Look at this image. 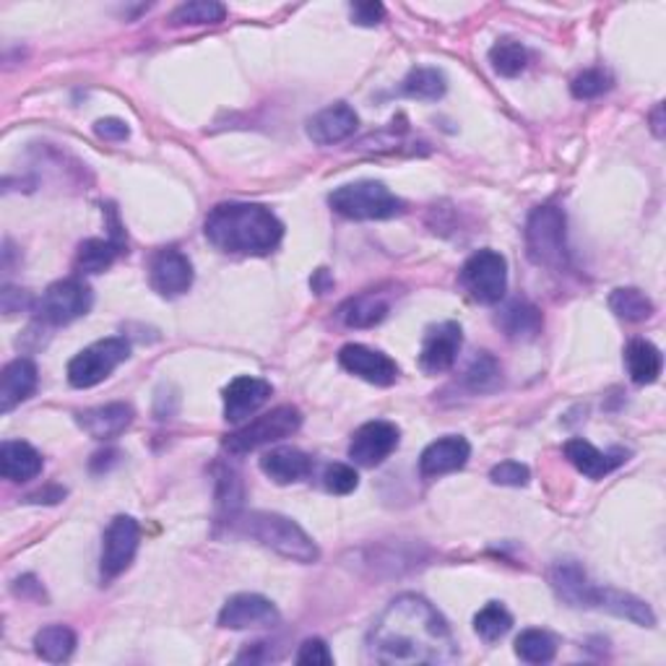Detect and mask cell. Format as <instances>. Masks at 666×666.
<instances>
[{
    "label": "cell",
    "mask_w": 666,
    "mask_h": 666,
    "mask_svg": "<svg viewBox=\"0 0 666 666\" xmlns=\"http://www.w3.org/2000/svg\"><path fill=\"white\" fill-rule=\"evenodd\" d=\"M367 656L378 664H448L459 656V643L430 602L401 594L372 622Z\"/></svg>",
    "instance_id": "cell-1"
},
{
    "label": "cell",
    "mask_w": 666,
    "mask_h": 666,
    "mask_svg": "<svg viewBox=\"0 0 666 666\" xmlns=\"http://www.w3.org/2000/svg\"><path fill=\"white\" fill-rule=\"evenodd\" d=\"M203 233L222 253L269 255L282 242L284 227L261 203H219L209 212Z\"/></svg>",
    "instance_id": "cell-2"
},
{
    "label": "cell",
    "mask_w": 666,
    "mask_h": 666,
    "mask_svg": "<svg viewBox=\"0 0 666 666\" xmlns=\"http://www.w3.org/2000/svg\"><path fill=\"white\" fill-rule=\"evenodd\" d=\"M568 219L555 203L536 206L526 222V253L536 266L562 271L570 266Z\"/></svg>",
    "instance_id": "cell-3"
},
{
    "label": "cell",
    "mask_w": 666,
    "mask_h": 666,
    "mask_svg": "<svg viewBox=\"0 0 666 666\" xmlns=\"http://www.w3.org/2000/svg\"><path fill=\"white\" fill-rule=\"evenodd\" d=\"M237 523H240L242 532L248 534L250 539L261 542L263 547L274 549L276 555L287 557V560L316 562L318 557H321L316 542H312L295 521L287 519V515L255 511Z\"/></svg>",
    "instance_id": "cell-4"
},
{
    "label": "cell",
    "mask_w": 666,
    "mask_h": 666,
    "mask_svg": "<svg viewBox=\"0 0 666 666\" xmlns=\"http://www.w3.org/2000/svg\"><path fill=\"white\" fill-rule=\"evenodd\" d=\"M329 203L336 214L357 222H380L404 214V201L376 180L349 182V186L336 188L329 195Z\"/></svg>",
    "instance_id": "cell-5"
},
{
    "label": "cell",
    "mask_w": 666,
    "mask_h": 666,
    "mask_svg": "<svg viewBox=\"0 0 666 666\" xmlns=\"http://www.w3.org/2000/svg\"><path fill=\"white\" fill-rule=\"evenodd\" d=\"M128 357H131V344L126 338H102L68 362V383L73 389H94L102 380L110 378Z\"/></svg>",
    "instance_id": "cell-6"
},
{
    "label": "cell",
    "mask_w": 666,
    "mask_h": 666,
    "mask_svg": "<svg viewBox=\"0 0 666 666\" xmlns=\"http://www.w3.org/2000/svg\"><path fill=\"white\" fill-rule=\"evenodd\" d=\"M302 425V414L297 406H276L274 412L263 414V417H255L253 423H248L242 430H237L224 440V448H227L233 455H242L255 451V448L278 443V440L289 438L300 430Z\"/></svg>",
    "instance_id": "cell-7"
},
{
    "label": "cell",
    "mask_w": 666,
    "mask_h": 666,
    "mask_svg": "<svg viewBox=\"0 0 666 666\" xmlns=\"http://www.w3.org/2000/svg\"><path fill=\"white\" fill-rule=\"evenodd\" d=\"M461 284L474 302L498 305L508 292V261L498 250H479L461 269Z\"/></svg>",
    "instance_id": "cell-8"
},
{
    "label": "cell",
    "mask_w": 666,
    "mask_h": 666,
    "mask_svg": "<svg viewBox=\"0 0 666 666\" xmlns=\"http://www.w3.org/2000/svg\"><path fill=\"white\" fill-rule=\"evenodd\" d=\"M92 289L79 278H63L47 287L43 300L37 305L39 321L50 325H68L76 318L86 316L92 308Z\"/></svg>",
    "instance_id": "cell-9"
},
{
    "label": "cell",
    "mask_w": 666,
    "mask_h": 666,
    "mask_svg": "<svg viewBox=\"0 0 666 666\" xmlns=\"http://www.w3.org/2000/svg\"><path fill=\"white\" fill-rule=\"evenodd\" d=\"M141 528L131 515H115L105 532V542H102V557H99V573L105 581H112L126 568L131 566L135 552H139Z\"/></svg>",
    "instance_id": "cell-10"
},
{
    "label": "cell",
    "mask_w": 666,
    "mask_h": 666,
    "mask_svg": "<svg viewBox=\"0 0 666 666\" xmlns=\"http://www.w3.org/2000/svg\"><path fill=\"white\" fill-rule=\"evenodd\" d=\"M401 432L393 423H385V419H376V423H367L359 427L349 443V459L355 464L372 468L383 464L389 455L399 448Z\"/></svg>",
    "instance_id": "cell-11"
},
{
    "label": "cell",
    "mask_w": 666,
    "mask_h": 666,
    "mask_svg": "<svg viewBox=\"0 0 666 666\" xmlns=\"http://www.w3.org/2000/svg\"><path fill=\"white\" fill-rule=\"evenodd\" d=\"M461 346H464V331H461L459 323L445 321L432 325V329L425 333L423 352H419V367H423L427 376H443V372H448L455 365V359H459Z\"/></svg>",
    "instance_id": "cell-12"
},
{
    "label": "cell",
    "mask_w": 666,
    "mask_h": 666,
    "mask_svg": "<svg viewBox=\"0 0 666 666\" xmlns=\"http://www.w3.org/2000/svg\"><path fill=\"white\" fill-rule=\"evenodd\" d=\"M338 362L346 372L352 376L362 378L365 383L372 385H393L399 380V365L393 362L389 355L383 352L370 349L365 344H346L342 352H338Z\"/></svg>",
    "instance_id": "cell-13"
},
{
    "label": "cell",
    "mask_w": 666,
    "mask_h": 666,
    "mask_svg": "<svg viewBox=\"0 0 666 666\" xmlns=\"http://www.w3.org/2000/svg\"><path fill=\"white\" fill-rule=\"evenodd\" d=\"M148 282L162 297H180L193 284V266L178 248L156 250L148 263Z\"/></svg>",
    "instance_id": "cell-14"
},
{
    "label": "cell",
    "mask_w": 666,
    "mask_h": 666,
    "mask_svg": "<svg viewBox=\"0 0 666 666\" xmlns=\"http://www.w3.org/2000/svg\"><path fill=\"white\" fill-rule=\"evenodd\" d=\"M278 622V609L266 596L237 594L224 604L219 611V628L250 630V628H274Z\"/></svg>",
    "instance_id": "cell-15"
},
{
    "label": "cell",
    "mask_w": 666,
    "mask_h": 666,
    "mask_svg": "<svg viewBox=\"0 0 666 666\" xmlns=\"http://www.w3.org/2000/svg\"><path fill=\"white\" fill-rule=\"evenodd\" d=\"M271 393H274V389H271L269 380L253 376L235 378L233 383L224 389V417H227L229 423H242V419H248L250 414H255L266 404Z\"/></svg>",
    "instance_id": "cell-16"
},
{
    "label": "cell",
    "mask_w": 666,
    "mask_h": 666,
    "mask_svg": "<svg viewBox=\"0 0 666 666\" xmlns=\"http://www.w3.org/2000/svg\"><path fill=\"white\" fill-rule=\"evenodd\" d=\"M468 455H472L468 440L459 438V435H448V438L435 440V443L425 448L423 455H419V474H423L425 479L445 477V474L464 468Z\"/></svg>",
    "instance_id": "cell-17"
},
{
    "label": "cell",
    "mask_w": 666,
    "mask_h": 666,
    "mask_svg": "<svg viewBox=\"0 0 666 666\" xmlns=\"http://www.w3.org/2000/svg\"><path fill=\"white\" fill-rule=\"evenodd\" d=\"M357 128H359L357 112L352 110L346 102H336V105L312 115L308 122V135L318 146H331V144H342V141L349 139V135H355Z\"/></svg>",
    "instance_id": "cell-18"
},
{
    "label": "cell",
    "mask_w": 666,
    "mask_h": 666,
    "mask_svg": "<svg viewBox=\"0 0 666 666\" xmlns=\"http://www.w3.org/2000/svg\"><path fill=\"white\" fill-rule=\"evenodd\" d=\"M37 365L32 359L19 357L3 367L0 376V412L9 414L37 391Z\"/></svg>",
    "instance_id": "cell-19"
},
{
    "label": "cell",
    "mask_w": 666,
    "mask_h": 666,
    "mask_svg": "<svg viewBox=\"0 0 666 666\" xmlns=\"http://www.w3.org/2000/svg\"><path fill=\"white\" fill-rule=\"evenodd\" d=\"M549 583H552L557 599L570 604V607H591V602H594L596 586L588 581L586 570L573 560L555 562L549 570Z\"/></svg>",
    "instance_id": "cell-20"
},
{
    "label": "cell",
    "mask_w": 666,
    "mask_h": 666,
    "mask_svg": "<svg viewBox=\"0 0 666 666\" xmlns=\"http://www.w3.org/2000/svg\"><path fill=\"white\" fill-rule=\"evenodd\" d=\"M79 427L94 440H115L133 425V409L128 404L94 406L79 414Z\"/></svg>",
    "instance_id": "cell-21"
},
{
    "label": "cell",
    "mask_w": 666,
    "mask_h": 666,
    "mask_svg": "<svg viewBox=\"0 0 666 666\" xmlns=\"http://www.w3.org/2000/svg\"><path fill=\"white\" fill-rule=\"evenodd\" d=\"M566 459L573 464L583 477L588 479H604L607 474L615 472L622 464V453H602L599 448H594L588 440L573 438L566 443Z\"/></svg>",
    "instance_id": "cell-22"
},
{
    "label": "cell",
    "mask_w": 666,
    "mask_h": 666,
    "mask_svg": "<svg viewBox=\"0 0 666 666\" xmlns=\"http://www.w3.org/2000/svg\"><path fill=\"white\" fill-rule=\"evenodd\" d=\"M312 459L308 453L297 451V448H274V451L263 453L261 459V472L269 479H274L276 485H292V481H300L310 474Z\"/></svg>",
    "instance_id": "cell-23"
},
{
    "label": "cell",
    "mask_w": 666,
    "mask_h": 666,
    "mask_svg": "<svg viewBox=\"0 0 666 666\" xmlns=\"http://www.w3.org/2000/svg\"><path fill=\"white\" fill-rule=\"evenodd\" d=\"M43 455L24 440H5L0 448V472L9 481H29L43 474Z\"/></svg>",
    "instance_id": "cell-24"
},
{
    "label": "cell",
    "mask_w": 666,
    "mask_h": 666,
    "mask_svg": "<svg viewBox=\"0 0 666 666\" xmlns=\"http://www.w3.org/2000/svg\"><path fill=\"white\" fill-rule=\"evenodd\" d=\"M594 609H607L611 615L625 617V620L641 625V628H654L656 615L651 611V607L641 599H635L633 594H625V591L615 588H599L594 591V602H591Z\"/></svg>",
    "instance_id": "cell-25"
},
{
    "label": "cell",
    "mask_w": 666,
    "mask_h": 666,
    "mask_svg": "<svg viewBox=\"0 0 666 666\" xmlns=\"http://www.w3.org/2000/svg\"><path fill=\"white\" fill-rule=\"evenodd\" d=\"M389 310L391 302L380 292H362V295L349 297L338 308V321L349 329H372V325L385 321Z\"/></svg>",
    "instance_id": "cell-26"
},
{
    "label": "cell",
    "mask_w": 666,
    "mask_h": 666,
    "mask_svg": "<svg viewBox=\"0 0 666 666\" xmlns=\"http://www.w3.org/2000/svg\"><path fill=\"white\" fill-rule=\"evenodd\" d=\"M498 325L506 331L508 338H515V342H528V338H536L542 333V325H545V318L536 305L528 300H511L506 308L500 310Z\"/></svg>",
    "instance_id": "cell-27"
},
{
    "label": "cell",
    "mask_w": 666,
    "mask_h": 666,
    "mask_svg": "<svg viewBox=\"0 0 666 666\" xmlns=\"http://www.w3.org/2000/svg\"><path fill=\"white\" fill-rule=\"evenodd\" d=\"M625 365H628L633 383L651 385L662 376L664 357L662 352H658V346L645 342V338H633V342L628 344V349H625Z\"/></svg>",
    "instance_id": "cell-28"
},
{
    "label": "cell",
    "mask_w": 666,
    "mask_h": 666,
    "mask_svg": "<svg viewBox=\"0 0 666 666\" xmlns=\"http://www.w3.org/2000/svg\"><path fill=\"white\" fill-rule=\"evenodd\" d=\"M34 651H37V656H43L45 662H66V658H71L73 651H76V633H73L71 628H66V625H47V628L34 635Z\"/></svg>",
    "instance_id": "cell-29"
},
{
    "label": "cell",
    "mask_w": 666,
    "mask_h": 666,
    "mask_svg": "<svg viewBox=\"0 0 666 666\" xmlns=\"http://www.w3.org/2000/svg\"><path fill=\"white\" fill-rule=\"evenodd\" d=\"M122 253V240L112 235L110 240H86L81 242L76 255L79 274H102L115 263V258Z\"/></svg>",
    "instance_id": "cell-30"
},
{
    "label": "cell",
    "mask_w": 666,
    "mask_h": 666,
    "mask_svg": "<svg viewBox=\"0 0 666 666\" xmlns=\"http://www.w3.org/2000/svg\"><path fill=\"white\" fill-rule=\"evenodd\" d=\"M445 90V76L438 68H414L409 76L401 81V94L417 102H438Z\"/></svg>",
    "instance_id": "cell-31"
},
{
    "label": "cell",
    "mask_w": 666,
    "mask_h": 666,
    "mask_svg": "<svg viewBox=\"0 0 666 666\" xmlns=\"http://www.w3.org/2000/svg\"><path fill=\"white\" fill-rule=\"evenodd\" d=\"M609 308L617 318H622V321L628 323H643L654 316V302H651V297L635 287H622L611 292Z\"/></svg>",
    "instance_id": "cell-32"
},
{
    "label": "cell",
    "mask_w": 666,
    "mask_h": 666,
    "mask_svg": "<svg viewBox=\"0 0 666 666\" xmlns=\"http://www.w3.org/2000/svg\"><path fill=\"white\" fill-rule=\"evenodd\" d=\"M489 63H492L498 76L515 79L526 71L528 52L526 47L515 43V39H500V43H495L492 50H489Z\"/></svg>",
    "instance_id": "cell-33"
},
{
    "label": "cell",
    "mask_w": 666,
    "mask_h": 666,
    "mask_svg": "<svg viewBox=\"0 0 666 666\" xmlns=\"http://www.w3.org/2000/svg\"><path fill=\"white\" fill-rule=\"evenodd\" d=\"M557 654L555 638L547 630H523L515 638V656L526 664H547Z\"/></svg>",
    "instance_id": "cell-34"
},
{
    "label": "cell",
    "mask_w": 666,
    "mask_h": 666,
    "mask_svg": "<svg viewBox=\"0 0 666 666\" xmlns=\"http://www.w3.org/2000/svg\"><path fill=\"white\" fill-rule=\"evenodd\" d=\"M227 16V9L214 0H193V3H182L169 13V24L173 26H199V24H219Z\"/></svg>",
    "instance_id": "cell-35"
},
{
    "label": "cell",
    "mask_w": 666,
    "mask_h": 666,
    "mask_svg": "<svg viewBox=\"0 0 666 666\" xmlns=\"http://www.w3.org/2000/svg\"><path fill=\"white\" fill-rule=\"evenodd\" d=\"M511 628H513L511 611L498 602H489L487 607H481L477 611V617H474V630H477V635L487 643L500 641L502 635H508V630Z\"/></svg>",
    "instance_id": "cell-36"
},
{
    "label": "cell",
    "mask_w": 666,
    "mask_h": 666,
    "mask_svg": "<svg viewBox=\"0 0 666 666\" xmlns=\"http://www.w3.org/2000/svg\"><path fill=\"white\" fill-rule=\"evenodd\" d=\"M464 385L472 393H492L502 385V370L492 355H479L466 370Z\"/></svg>",
    "instance_id": "cell-37"
},
{
    "label": "cell",
    "mask_w": 666,
    "mask_h": 666,
    "mask_svg": "<svg viewBox=\"0 0 666 666\" xmlns=\"http://www.w3.org/2000/svg\"><path fill=\"white\" fill-rule=\"evenodd\" d=\"M609 86H611V79L607 71H602V68H588V71L578 73V76L573 79L570 92H573L575 99H596V97H602Z\"/></svg>",
    "instance_id": "cell-38"
},
{
    "label": "cell",
    "mask_w": 666,
    "mask_h": 666,
    "mask_svg": "<svg viewBox=\"0 0 666 666\" xmlns=\"http://www.w3.org/2000/svg\"><path fill=\"white\" fill-rule=\"evenodd\" d=\"M323 485L333 495H349V492H355V489H357L359 477H357V472L352 466L331 464L329 468H325V474H323Z\"/></svg>",
    "instance_id": "cell-39"
},
{
    "label": "cell",
    "mask_w": 666,
    "mask_h": 666,
    "mask_svg": "<svg viewBox=\"0 0 666 666\" xmlns=\"http://www.w3.org/2000/svg\"><path fill=\"white\" fill-rule=\"evenodd\" d=\"M489 479L502 487H523L532 479V472H528L526 464H519V461H502V464L489 472Z\"/></svg>",
    "instance_id": "cell-40"
},
{
    "label": "cell",
    "mask_w": 666,
    "mask_h": 666,
    "mask_svg": "<svg viewBox=\"0 0 666 666\" xmlns=\"http://www.w3.org/2000/svg\"><path fill=\"white\" fill-rule=\"evenodd\" d=\"M297 664L302 666H329L333 664V654L329 651V645L321 638H310L300 645L297 651Z\"/></svg>",
    "instance_id": "cell-41"
},
{
    "label": "cell",
    "mask_w": 666,
    "mask_h": 666,
    "mask_svg": "<svg viewBox=\"0 0 666 666\" xmlns=\"http://www.w3.org/2000/svg\"><path fill=\"white\" fill-rule=\"evenodd\" d=\"M94 131H97L99 139H105V141H126L128 135H131L128 122L120 118H102L94 122Z\"/></svg>",
    "instance_id": "cell-42"
},
{
    "label": "cell",
    "mask_w": 666,
    "mask_h": 666,
    "mask_svg": "<svg viewBox=\"0 0 666 666\" xmlns=\"http://www.w3.org/2000/svg\"><path fill=\"white\" fill-rule=\"evenodd\" d=\"M385 9L380 3H355L352 5V19L362 26H376L383 22Z\"/></svg>",
    "instance_id": "cell-43"
}]
</instances>
